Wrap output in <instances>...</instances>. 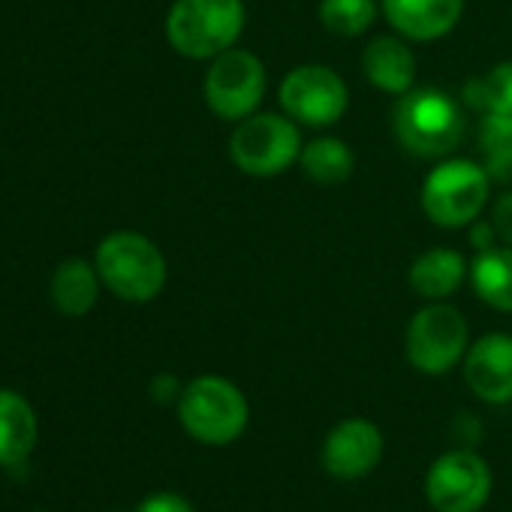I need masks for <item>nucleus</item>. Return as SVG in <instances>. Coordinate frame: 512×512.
Here are the masks:
<instances>
[{
	"label": "nucleus",
	"mask_w": 512,
	"mask_h": 512,
	"mask_svg": "<svg viewBox=\"0 0 512 512\" xmlns=\"http://www.w3.org/2000/svg\"><path fill=\"white\" fill-rule=\"evenodd\" d=\"M464 112L458 100L440 88H410L392 109V133L398 145L422 160H446L464 139Z\"/></svg>",
	"instance_id": "obj_1"
},
{
	"label": "nucleus",
	"mask_w": 512,
	"mask_h": 512,
	"mask_svg": "<svg viewBox=\"0 0 512 512\" xmlns=\"http://www.w3.org/2000/svg\"><path fill=\"white\" fill-rule=\"evenodd\" d=\"M94 266L103 287L130 305L154 302L169 278L163 250L148 235L133 229L109 232L94 250Z\"/></svg>",
	"instance_id": "obj_2"
},
{
	"label": "nucleus",
	"mask_w": 512,
	"mask_h": 512,
	"mask_svg": "<svg viewBox=\"0 0 512 512\" xmlns=\"http://www.w3.org/2000/svg\"><path fill=\"white\" fill-rule=\"evenodd\" d=\"M175 407L181 428L205 446L235 443L250 422V404L244 392L232 380L217 374H202L190 380Z\"/></svg>",
	"instance_id": "obj_3"
},
{
	"label": "nucleus",
	"mask_w": 512,
	"mask_h": 512,
	"mask_svg": "<svg viewBox=\"0 0 512 512\" xmlns=\"http://www.w3.org/2000/svg\"><path fill=\"white\" fill-rule=\"evenodd\" d=\"M244 22L241 0H175L166 16V40L181 58L211 61L238 43Z\"/></svg>",
	"instance_id": "obj_4"
},
{
	"label": "nucleus",
	"mask_w": 512,
	"mask_h": 512,
	"mask_svg": "<svg viewBox=\"0 0 512 512\" xmlns=\"http://www.w3.org/2000/svg\"><path fill=\"white\" fill-rule=\"evenodd\" d=\"M491 196V178L482 163L467 157H446L422 181V211L434 226L467 229L485 211Z\"/></svg>",
	"instance_id": "obj_5"
},
{
	"label": "nucleus",
	"mask_w": 512,
	"mask_h": 512,
	"mask_svg": "<svg viewBox=\"0 0 512 512\" xmlns=\"http://www.w3.org/2000/svg\"><path fill=\"white\" fill-rule=\"evenodd\" d=\"M299 124L284 112H253L229 136V160L250 178H275L299 163Z\"/></svg>",
	"instance_id": "obj_6"
},
{
	"label": "nucleus",
	"mask_w": 512,
	"mask_h": 512,
	"mask_svg": "<svg viewBox=\"0 0 512 512\" xmlns=\"http://www.w3.org/2000/svg\"><path fill=\"white\" fill-rule=\"evenodd\" d=\"M467 320L449 302H431L413 314L404 332L407 362L428 377L449 374L467 353Z\"/></svg>",
	"instance_id": "obj_7"
},
{
	"label": "nucleus",
	"mask_w": 512,
	"mask_h": 512,
	"mask_svg": "<svg viewBox=\"0 0 512 512\" xmlns=\"http://www.w3.org/2000/svg\"><path fill=\"white\" fill-rule=\"evenodd\" d=\"M269 88L266 64L256 58L250 49H226L217 58H211L202 94L208 109L223 121H244L260 109Z\"/></svg>",
	"instance_id": "obj_8"
},
{
	"label": "nucleus",
	"mask_w": 512,
	"mask_h": 512,
	"mask_svg": "<svg viewBox=\"0 0 512 512\" xmlns=\"http://www.w3.org/2000/svg\"><path fill=\"white\" fill-rule=\"evenodd\" d=\"M281 112L299 127H332L344 118L350 106L347 82L323 64H302L290 70L278 88Z\"/></svg>",
	"instance_id": "obj_9"
},
{
	"label": "nucleus",
	"mask_w": 512,
	"mask_h": 512,
	"mask_svg": "<svg viewBox=\"0 0 512 512\" xmlns=\"http://www.w3.org/2000/svg\"><path fill=\"white\" fill-rule=\"evenodd\" d=\"M491 494V467L470 449L443 452L425 476V500L434 512H479Z\"/></svg>",
	"instance_id": "obj_10"
},
{
	"label": "nucleus",
	"mask_w": 512,
	"mask_h": 512,
	"mask_svg": "<svg viewBox=\"0 0 512 512\" xmlns=\"http://www.w3.org/2000/svg\"><path fill=\"white\" fill-rule=\"evenodd\" d=\"M383 458V434L371 419H341L323 440L320 461L335 479H362L377 470Z\"/></svg>",
	"instance_id": "obj_11"
},
{
	"label": "nucleus",
	"mask_w": 512,
	"mask_h": 512,
	"mask_svg": "<svg viewBox=\"0 0 512 512\" xmlns=\"http://www.w3.org/2000/svg\"><path fill=\"white\" fill-rule=\"evenodd\" d=\"M467 389L485 404H509L512 401V335L491 332L473 341L461 362Z\"/></svg>",
	"instance_id": "obj_12"
},
{
	"label": "nucleus",
	"mask_w": 512,
	"mask_h": 512,
	"mask_svg": "<svg viewBox=\"0 0 512 512\" xmlns=\"http://www.w3.org/2000/svg\"><path fill=\"white\" fill-rule=\"evenodd\" d=\"M380 10L389 28L404 40L434 43L458 28L464 0H380Z\"/></svg>",
	"instance_id": "obj_13"
},
{
	"label": "nucleus",
	"mask_w": 512,
	"mask_h": 512,
	"mask_svg": "<svg viewBox=\"0 0 512 512\" xmlns=\"http://www.w3.org/2000/svg\"><path fill=\"white\" fill-rule=\"evenodd\" d=\"M365 79L392 97H401L416 82V55L401 34H380L362 52Z\"/></svg>",
	"instance_id": "obj_14"
},
{
	"label": "nucleus",
	"mask_w": 512,
	"mask_h": 512,
	"mask_svg": "<svg viewBox=\"0 0 512 512\" xmlns=\"http://www.w3.org/2000/svg\"><path fill=\"white\" fill-rule=\"evenodd\" d=\"M467 275H470V266L461 256V250L431 247L413 260L407 281L416 296H422L428 302H446L464 284Z\"/></svg>",
	"instance_id": "obj_15"
},
{
	"label": "nucleus",
	"mask_w": 512,
	"mask_h": 512,
	"mask_svg": "<svg viewBox=\"0 0 512 512\" xmlns=\"http://www.w3.org/2000/svg\"><path fill=\"white\" fill-rule=\"evenodd\" d=\"M100 290H103L100 272L94 260H85V256H70V260L58 263L49 284L52 305L64 317H88L100 299Z\"/></svg>",
	"instance_id": "obj_16"
},
{
	"label": "nucleus",
	"mask_w": 512,
	"mask_h": 512,
	"mask_svg": "<svg viewBox=\"0 0 512 512\" xmlns=\"http://www.w3.org/2000/svg\"><path fill=\"white\" fill-rule=\"evenodd\" d=\"M37 413L31 401L13 389H0V467H19L37 446Z\"/></svg>",
	"instance_id": "obj_17"
},
{
	"label": "nucleus",
	"mask_w": 512,
	"mask_h": 512,
	"mask_svg": "<svg viewBox=\"0 0 512 512\" xmlns=\"http://www.w3.org/2000/svg\"><path fill=\"white\" fill-rule=\"evenodd\" d=\"M470 284L479 302L494 311L512 314V247L494 244L479 250L470 263Z\"/></svg>",
	"instance_id": "obj_18"
},
{
	"label": "nucleus",
	"mask_w": 512,
	"mask_h": 512,
	"mask_svg": "<svg viewBox=\"0 0 512 512\" xmlns=\"http://www.w3.org/2000/svg\"><path fill=\"white\" fill-rule=\"evenodd\" d=\"M299 166H302L305 178H311L317 184H341L353 175L356 157L344 139L320 136V139H311L308 145H302Z\"/></svg>",
	"instance_id": "obj_19"
},
{
	"label": "nucleus",
	"mask_w": 512,
	"mask_h": 512,
	"mask_svg": "<svg viewBox=\"0 0 512 512\" xmlns=\"http://www.w3.org/2000/svg\"><path fill=\"white\" fill-rule=\"evenodd\" d=\"M461 103L479 115H512V61H500L488 73L470 76L461 88Z\"/></svg>",
	"instance_id": "obj_20"
},
{
	"label": "nucleus",
	"mask_w": 512,
	"mask_h": 512,
	"mask_svg": "<svg viewBox=\"0 0 512 512\" xmlns=\"http://www.w3.org/2000/svg\"><path fill=\"white\" fill-rule=\"evenodd\" d=\"M380 13V0H320V25L332 37H362Z\"/></svg>",
	"instance_id": "obj_21"
},
{
	"label": "nucleus",
	"mask_w": 512,
	"mask_h": 512,
	"mask_svg": "<svg viewBox=\"0 0 512 512\" xmlns=\"http://www.w3.org/2000/svg\"><path fill=\"white\" fill-rule=\"evenodd\" d=\"M476 145H479V154L512 148V115H482Z\"/></svg>",
	"instance_id": "obj_22"
},
{
	"label": "nucleus",
	"mask_w": 512,
	"mask_h": 512,
	"mask_svg": "<svg viewBox=\"0 0 512 512\" xmlns=\"http://www.w3.org/2000/svg\"><path fill=\"white\" fill-rule=\"evenodd\" d=\"M133 512H196V509L190 506L187 497H181L175 491H154Z\"/></svg>",
	"instance_id": "obj_23"
},
{
	"label": "nucleus",
	"mask_w": 512,
	"mask_h": 512,
	"mask_svg": "<svg viewBox=\"0 0 512 512\" xmlns=\"http://www.w3.org/2000/svg\"><path fill=\"white\" fill-rule=\"evenodd\" d=\"M482 169L488 172L491 184L512 187V148H506V151H491V154H482Z\"/></svg>",
	"instance_id": "obj_24"
},
{
	"label": "nucleus",
	"mask_w": 512,
	"mask_h": 512,
	"mask_svg": "<svg viewBox=\"0 0 512 512\" xmlns=\"http://www.w3.org/2000/svg\"><path fill=\"white\" fill-rule=\"evenodd\" d=\"M491 223L497 229L500 244L512 247V190H506V193L497 196V202L491 208Z\"/></svg>",
	"instance_id": "obj_25"
},
{
	"label": "nucleus",
	"mask_w": 512,
	"mask_h": 512,
	"mask_svg": "<svg viewBox=\"0 0 512 512\" xmlns=\"http://www.w3.org/2000/svg\"><path fill=\"white\" fill-rule=\"evenodd\" d=\"M181 392H184V386L178 383L175 374H157V377L151 380V398H154L157 404H178Z\"/></svg>",
	"instance_id": "obj_26"
},
{
	"label": "nucleus",
	"mask_w": 512,
	"mask_h": 512,
	"mask_svg": "<svg viewBox=\"0 0 512 512\" xmlns=\"http://www.w3.org/2000/svg\"><path fill=\"white\" fill-rule=\"evenodd\" d=\"M467 241H470V247H473L476 253H479V250H488V247H494V244H500L497 229H494L491 220H473V223L467 226Z\"/></svg>",
	"instance_id": "obj_27"
}]
</instances>
